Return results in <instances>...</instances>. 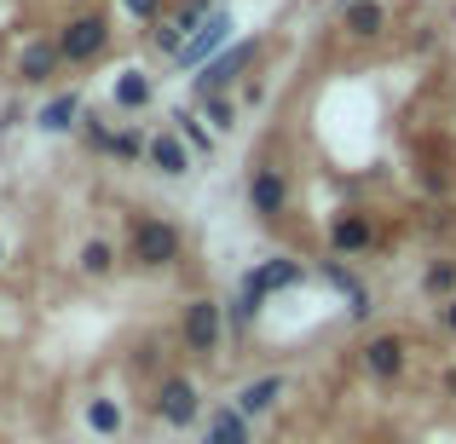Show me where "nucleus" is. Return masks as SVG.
Listing matches in <instances>:
<instances>
[{"mask_svg":"<svg viewBox=\"0 0 456 444\" xmlns=\"http://www.w3.org/2000/svg\"><path fill=\"white\" fill-rule=\"evenodd\" d=\"M127 260L145 271H167L179 260V225L156 220V214H134V225H127Z\"/></svg>","mask_w":456,"mask_h":444,"instance_id":"f257e3e1","label":"nucleus"},{"mask_svg":"<svg viewBox=\"0 0 456 444\" xmlns=\"http://www.w3.org/2000/svg\"><path fill=\"white\" fill-rule=\"evenodd\" d=\"M260 58V41H237V46H225V52H214L208 64H202V76H197V93L208 99V93H232L237 81L248 76V64Z\"/></svg>","mask_w":456,"mask_h":444,"instance_id":"f03ea898","label":"nucleus"},{"mask_svg":"<svg viewBox=\"0 0 456 444\" xmlns=\"http://www.w3.org/2000/svg\"><path fill=\"white\" fill-rule=\"evenodd\" d=\"M110 46V23L93 12V18H69L64 29H58V52H64V64H93V58Z\"/></svg>","mask_w":456,"mask_h":444,"instance_id":"7ed1b4c3","label":"nucleus"},{"mask_svg":"<svg viewBox=\"0 0 456 444\" xmlns=\"http://www.w3.org/2000/svg\"><path fill=\"white\" fill-rule=\"evenodd\" d=\"M179 335H185V346H191L197 358H214V346H220V335H225L220 300H191L185 318H179Z\"/></svg>","mask_w":456,"mask_h":444,"instance_id":"20e7f679","label":"nucleus"},{"mask_svg":"<svg viewBox=\"0 0 456 444\" xmlns=\"http://www.w3.org/2000/svg\"><path fill=\"white\" fill-rule=\"evenodd\" d=\"M358 364H364L370 381H399L404 364H411V346H404V335H370L358 346Z\"/></svg>","mask_w":456,"mask_h":444,"instance_id":"39448f33","label":"nucleus"},{"mask_svg":"<svg viewBox=\"0 0 456 444\" xmlns=\"http://www.w3.org/2000/svg\"><path fill=\"white\" fill-rule=\"evenodd\" d=\"M225 41H232V12H208V18L197 23V35L185 41V52L174 58L179 69H202L214 52H225Z\"/></svg>","mask_w":456,"mask_h":444,"instance_id":"423d86ee","label":"nucleus"},{"mask_svg":"<svg viewBox=\"0 0 456 444\" xmlns=\"http://www.w3.org/2000/svg\"><path fill=\"white\" fill-rule=\"evenodd\" d=\"M156 416H162L167 427H191V422L202 416V392H197V381H185V375L162 381V392H156Z\"/></svg>","mask_w":456,"mask_h":444,"instance_id":"0eeeda50","label":"nucleus"},{"mask_svg":"<svg viewBox=\"0 0 456 444\" xmlns=\"http://www.w3.org/2000/svg\"><path fill=\"white\" fill-rule=\"evenodd\" d=\"M283 202H289V185H283L278 167H255V179H248V208L260 214V220H278Z\"/></svg>","mask_w":456,"mask_h":444,"instance_id":"6e6552de","label":"nucleus"},{"mask_svg":"<svg viewBox=\"0 0 456 444\" xmlns=\"http://www.w3.org/2000/svg\"><path fill=\"white\" fill-rule=\"evenodd\" d=\"M58 64H64V52H58V41H29L18 52V81H29V87H41V81L58 76Z\"/></svg>","mask_w":456,"mask_h":444,"instance_id":"1a4fd4ad","label":"nucleus"},{"mask_svg":"<svg viewBox=\"0 0 456 444\" xmlns=\"http://www.w3.org/2000/svg\"><path fill=\"white\" fill-rule=\"evenodd\" d=\"M191 156H197V150H191L179 133H156V139H151V150H145V162L156 167V174L179 179V174H191Z\"/></svg>","mask_w":456,"mask_h":444,"instance_id":"9d476101","label":"nucleus"},{"mask_svg":"<svg viewBox=\"0 0 456 444\" xmlns=\"http://www.w3.org/2000/svg\"><path fill=\"white\" fill-rule=\"evenodd\" d=\"M330 248L335 254H370V214H341V220L330 225Z\"/></svg>","mask_w":456,"mask_h":444,"instance_id":"9b49d317","label":"nucleus"},{"mask_svg":"<svg viewBox=\"0 0 456 444\" xmlns=\"http://www.w3.org/2000/svg\"><path fill=\"white\" fill-rule=\"evenodd\" d=\"M35 122H41V133H69V127L81 122V93L69 87V93H53V99L41 104V116H35Z\"/></svg>","mask_w":456,"mask_h":444,"instance_id":"f8f14e48","label":"nucleus"},{"mask_svg":"<svg viewBox=\"0 0 456 444\" xmlns=\"http://www.w3.org/2000/svg\"><path fill=\"white\" fill-rule=\"evenodd\" d=\"M243 283L255 295H278V289H295V283H301V266H295V260H266V266L243 271Z\"/></svg>","mask_w":456,"mask_h":444,"instance_id":"ddd939ff","label":"nucleus"},{"mask_svg":"<svg viewBox=\"0 0 456 444\" xmlns=\"http://www.w3.org/2000/svg\"><path fill=\"white\" fill-rule=\"evenodd\" d=\"M151 93H156V81L145 76V69H122V76H116V110H145L151 104Z\"/></svg>","mask_w":456,"mask_h":444,"instance_id":"4468645a","label":"nucleus"},{"mask_svg":"<svg viewBox=\"0 0 456 444\" xmlns=\"http://www.w3.org/2000/svg\"><path fill=\"white\" fill-rule=\"evenodd\" d=\"M278 399H283V375H260V381H248V387L237 392V410L243 416H266Z\"/></svg>","mask_w":456,"mask_h":444,"instance_id":"2eb2a0df","label":"nucleus"},{"mask_svg":"<svg viewBox=\"0 0 456 444\" xmlns=\"http://www.w3.org/2000/svg\"><path fill=\"white\" fill-rule=\"evenodd\" d=\"M260 306H266V295H255V289H248V283H243V289L232 295V306H225V329H232V335H243L248 323L260 318Z\"/></svg>","mask_w":456,"mask_h":444,"instance_id":"dca6fc26","label":"nucleus"},{"mask_svg":"<svg viewBox=\"0 0 456 444\" xmlns=\"http://www.w3.org/2000/svg\"><path fill=\"white\" fill-rule=\"evenodd\" d=\"M208 444H248V416L237 410V404H225L208 427Z\"/></svg>","mask_w":456,"mask_h":444,"instance_id":"f3484780","label":"nucleus"},{"mask_svg":"<svg viewBox=\"0 0 456 444\" xmlns=\"http://www.w3.org/2000/svg\"><path fill=\"white\" fill-rule=\"evenodd\" d=\"M87 427L99 439H116V433H122V404H116V399H87Z\"/></svg>","mask_w":456,"mask_h":444,"instance_id":"a211bd4d","label":"nucleus"},{"mask_svg":"<svg viewBox=\"0 0 456 444\" xmlns=\"http://www.w3.org/2000/svg\"><path fill=\"white\" fill-rule=\"evenodd\" d=\"M174 133L185 139V145L197 150V156H208V150H214V133L202 127V116H191V110H174Z\"/></svg>","mask_w":456,"mask_h":444,"instance_id":"6ab92c4d","label":"nucleus"},{"mask_svg":"<svg viewBox=\"0 0 456 444\" xmlns=\"http://www.w3.org/2000/svg\"><path fill=\"white\" fill-rule=\"evenodd\" d=\"M81 271H87V278H110V271H116V248L104 243V237L81 243Z\"/></svg>","mask_w":456,"mask_h":444,"instance_id":"aec40b11","label":"nucleus"},{"mask_svg":"<svg viewBox=\"0 0 456 444\" xmlns=\"http://www.w3.org/2000/svg\"><path fill=\"white\" fill-rule=\"evenodd\" d=\"M381 23H387V12H381L376 0H358V6H346V29H353V35H381Z\"/></svg>","mask_w":456,"mask_h":444,"instance_id":"412c9836","label":"nucleus"},{"mask_svg":"<svg viewBox=\"0 0 456 444\" xmlns=\"http://www.w3.org/2000/svg\"><path fill=\"white\" fill-rule=\"evenodd\" d=\"M151 41L162 46L167 58H179V52H185V41H191V29L179 18H162V23H151Z\"/></svg>","mask_w":456,"mask_h":444,"instance_id":"4be33fe9","label":"nucleus"},{"mask_svg":"<svg viewBox=\"0 0 456 444\" xmlns=\"http://www.w3.org/2000/svg\"><path fill=\"white\" fill-rule=\"evenodd\" d=\"M202 110H208V127H214V133H232V127H237L232 93H208V99H202Z\"/></svg>","mask_w":456,"mask_h":444,"instance_id":"5701e85b","label":"nucleus"},{"mask_svg":"<svg viewBox=\"0 0 456 444\" xmlns=\"http://www.w3.org/2000/svg\"><path fill=\"white\" fill-rule=\"evenodd\" d=\"M422 289L439 295V300H451L456 295V260H434V266L422 271Z\"/></svg>","mask_w":456,"mask_h":444,"instance_id":"b1692460","label":"nucleus"},{"mask_svg":"<svg viewBox=\"0 0 456 444\" xmlns=\"http://www.w3.org/2000/svg\"><path fill=\"white\" fill-rule=\"evenodd\" d=\"M81 139H87V145L99 150V156H110V145H116V133L99 122V116H81Z\"/></svg>","mask_w":456,"mask_h":444,"instance_id":"393cba45","label":"nucleus"},{"mask_svg":"<svg viewBox=\"0 0 456 444\" xmlns=\"http://www.w3.org/2000/svg\"><path fill=\"white\" fill-rule=\"evenodd\" d=\"M151 150V139H139L134 127H122V133H116V145H110V156H122V162H134V156H145Z\"/></svg>","mask_w":456,"mask_h":444,"instance_id":"a878e982","label":"nucleus"},{"mask_svg":"<svg viewBox=\"0 0 456 444\" xmlns=\"http://www.w3.org/2000/svg\"><path fill=\"white\" fill-rule=\"evenodd\" d=\"M127 6V18H139V23H162L167 18V0H122Z\"/></svg>","mask_w":456,"mask_h":444,"instance_id":"bb28decb","label":"nucleus"},{"mask_svg":"<svg viewBox=\"0 0 456 444\" xmlns=\"http://www.w3.org/2000/svg\"><path fill=\"white\" fill-rule=\"evenodd\" d=\"M445 329H451V335H456V295H451V300H445Z\"/></svg>","mask_w":456,"mask_h":444,"instance_id":"cd10ccee","label":"nucleus"},{"mask_svg":"<svg viewBox=\"0 0 456 444\" xmlns=\"http://www.w3.org/2000/svg\"><path fill=\"white\" fill-rule=\"evenodd\" d=\"M335 6H341V12H346V6H358V0H335Z\"/></svg>","mask_w":456,"mask_h":444,"instance_id":"c85d7f7f","label":"nucleus"},{"mask_svg":"<svg viewBox=\"0 0 456 444\" xmlns=\"http://www.w3.org/2000/svg\"><path fill=\"white\" fill-rule=\"evenodd\" d=\"M0 260H6V243H0Z\"/></svg>","mask_w":456,"mask_h":444,"instance_id":"c756f323","label":"nucleus"},{"mask_svg":"<svg viewBox=\"0 0 456 444\" xmlns=\"http://www.w3.org/2000/svg\"><path fill=\"white\" fill-rule=\"evenodd\" d=\"M202 444H208V439H202Z\"/></svg>","mask_w":456,"mask_h":444,"instance_id":"7c9ffc66","label":"nucleus"}]
</instances>
